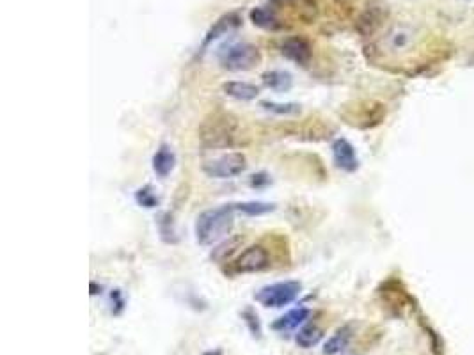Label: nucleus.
Masks as SVG:
<instances>
[{"label":"nucleus","mask_w":474,"mask_h":355,"mask_svg":"<svg viewBox=\"0 0 474 355\" xmlns=\"http://www.w3.org/2000/svg\"><path fill=\"white\" fill-rule=\"evenodd\" d=\"M235 226L233 204L206 210L196 221V240L199 245H215L229 235Z\"/></svg>","instance_id":"obj_1"},{"label":"nucleus","mask_w":474,"mask_h":355,"mask_svg":"<svg viewBox=\"0 0 474 355\" xmlns=\"http://www.w3.org/2000/svg\"><path fill=\"white\" fill-rule=\"evenodd\" d=\"M219 62L224 70L247 71L262 62V52L253 43H235L219 52Z\"/></svg>","instance_id":"obj_2"},{"label":"nucleus","mask_w":474,"mask_h":355,"mask_svg":"<svg viewBox=\"0 0 474 355\" xmlns=\"http://www.w3.org/2000/svg\"><path fill=\"white\" fill-rule=\"evenodd\" d=\"M302 291V282L299 281H281L274 284L263 286L262 290L254 293V300L262 304L263 307H272V309H281L288 306L299 297Z\"/></svg>","instance_id":"obj_3"},{"label":"nucleus","mask_w":474,"mask_h":355,"mask_svg":"<svg viewBox=\"0 0 474 355\" xmlns=\"http://www.w3.org/2000/svg\"><path fill=\"white\" fill-rule=\"evenodd\" d=\"M247 158L244 153L231 152L224 155L217 156V158L206 160L203 163V172L210 178L217 180H229V178H237L241 172H246Z\"/></svg>","instance_id":"obj_4"},{"label":"nucleus","mask_w":474,"mask_h":355,"mask_svg":"<svg viewBox=\"0 0 474 355\" xmlns=\"http://www.w3.org/2000/svg\"><path fill=\"white\" fill-rule=\"evenodd\" d=\"M270 266L268 251L263 245H250L247 247L235 262V270L238 274H253V272H262Z\"/></svg>","instance_id":"obj_5"},{"label":"nucleus","mask_w":474,"mask_h":355,"mask_svg":"<svg viewBox=\"0 0 474 355\" xmlns=\"http://www.w3.org/2000/svg\"><path fill=\"white\" fill-rule=\"evenodd\" d=\"M332 158H334L336 167L345 172H354L359 169L356 147L352 146L347 139H336L332 143Z\"/></svg>","instance_id":"obj_6"},{"label":"nucleus","mask_w":474,"mask_h":355,"mask_svg":"<svg viewBox=\"0 0 474 355\" xmlns=\"http://www.w3.org/2000/svg\"><path fill=\"white\" fill-rule=\"evenodd\" d=\"M282 55L290 61L297 62L300 66H307L309 64L311 57H313V48H311L309 41L304 39L300 36H293L288 37L281 46Z\"/></svg>","instance_id":"obj_7"},{"label":"nucleus","mask_w":474,"mask_h":355,"mask_svg":"<svg viewBox=\"0 0 474 355\" xmlns=\"http://www.w3.org/2000/svg\"><path fill=\"white\" fill-rule=\"evenodd\" d=\"M203 143L213 147L229 146L233 139V128L228 119H213V127L210 130H203Z\"/></svg>","instance_id":"obj_8"},{"label":"nucleus","mask_w":474,"mask_h":355,"mask_svg":"<svg viewBox=\"0 0 474 355\" xmlns=\"http://www.w3.org/2000/svg\"><path fill=\"white\" fill-rule=\"evenodd\" d=\"M240 25H241L240 15H238V12H228V15L221 17L215 21V24H213V27L208 30V34H206L203 46H208L212 41L221 39L222 36H228L229 33L237 30Z\"/></svg>","instance_id":"obj_9"},{"label":"nucleus","mask_w":474,"mask_h":355,"mask_svg":"<svg viewBox=\"0 0 474 355\" xmlns=\"http://www.w3.org/2000/svg\"><path fill=\"white\" fill-rule=\"evenodd\" d=\"M309 315L311 311L307 309V307H295V309L288 311L286 315H282L281 318L275 320V322L272 323V329H274L275 332H281V334L297 331L300 325H304V323L307 322Z\"/></svg>","instance_id":"obj_10"},{"label":"nucleus","mask_w":474,"mask_h":355,"mask_svg":"<svg viewBox=\"0 0 474 355\" xmlns=\"http://www.w3.org/2000/svg\"><path fill=\"white\" fill-rule=\"evenodd\" d=\"M384 6H368L364 9V12L361 15L359 21H357V29L363 36H372L385 20V9H382Z\"/></svg>","instance_id":"obj_11"},{"label":"nucleus","mask_w":474,"mask_h":355,"mask_svg":"<svg viewBox=\"0 0 474 355\" xmlns=\"http://www.w3.org/2000/svg\"><path fill=\"white\" fill-rule=\"evenodd\" d=\"M176 167V153L169 144H160L156 153L153 155V171L158 178H167Z\"/></svg>","instance_id":"obj_12"},{"label":"nucleus","mask_w":474,"mask_h":355,"mask_svg":"<svg viewBox=\"0 0 474 355\" xmlns=\"http://www.w3.org/2000/svg\"><path fill=\"white\" fill-rule=\"evenodd\" d=\"M222 91H224V94L235 100H240V102H250V100H256L259 96V87L256 84L241 80L226 82L222 86Z\"/></svg>","instance_id":"obj_13"},{"label":"nucleus","mask_w":474,"mask_h":355,"mask_svg":"<svg viewBox=\"0 0 474 355\" xmlns=\"http://www.w3.org/2000/svg\"><path fill=\"white\" fill-rule=\"evenodd\" d=\"M352 338H354V329L352 325H343L341 329L336 331L331 338L323 345V355H338L350 345Z\"/></svg>","instance_id":"obj_14"},{"label":"nucleus","mask_w":474,"mask_h":355,"mask_svg":"<svg viewBox=\"0 0 474 355\" xmlns=\"http://www.w3.org/2000/svg\"><path fill=\"white\" fill-rule=\"evenodd\" d=\"M250 20L256 27L263 30H279L282 29V21L279 20L274 9L270 8H254L250 11Z\"/></svg>","instance_id":"obj_15"},{"label":"nucleus","mask_w":474,"mask_h":355,"mask_svg":"<svg viewBox=\"0 0 474 355\" xmlns=\"http://www.w3.org/2000/svg\"><path fill=\"white\" fill-rule=\"evenodd\" d=\"M263 84H265L268 89L277 91V93H286L293 86V77L288 71L282 70H272L263 73Z\"/></svg>","instance_id":"obj_16"},{"label":"nucleus","mask_w":474,"mask_h":355,"mask_svg":"<svg viewBox=\"0 0 474 355\" xmlns=\"http://www.w3.org/2000/svg\"><path fill=\"white\" fill-rule=\"evenodd\" d=\"M322 329H320L318 325H315V323H309V325H304L302 329L297 332V336H295V343L299 345L300 348H304V350H309V348L316 347V345L322 341Z\"/></svg>","instance_id":"obj_17"},{"label":"nucleus","mask_w":474,"mask_h":355,"mask_svg":"<svg viewBox=\"0 0 474 355\" xmlns=\"http://www.w3.org/2000/svg\"><path fill=\"white\" fill-rule=\"evenodd\" d=\"M233 204L235 212L246 213V215L256 217L265 215L268 212H274L275 204L272 203H262V201H246V203H231Z\"/></svg>","instance_id":"obj_18"},{"label":"nucleus","mask_w":474,"mask_h":355,"mask_svg":"<svg viewBox=\"0 0 474 355\" xmlns=\"http://www.w3.org/2000/svg\"><path fill=\"white\" fill-rule=\"evenodd\" d=\"M241 320H244V323H246V327L249 329L250 336H253L254 339H262L263 338L262 322H259L258 313H256L253 307H246V309L241 311Z\"/></svg>","instance_id":"obj_19"},{"label":"nucleus","mask_w":474,"mask_h":355,"mask_svg":"<svg viewBox=\"0 0 474 355\" xmlns=\"http://www.w3.org/2000/svg\"><path fill=\"white\" fill-rule=\"evenodd\" d=\"M262 107L265 111L272 112L277 116H297L302 112L299 103H277V102H262Z\"/></svg>","instance_id":"obj_20"},{"label":"nucleus","mask_w":474,"mask_h":355,"mask_svg":"<svg viewBox=\"0 0 474 355\" xmlns=\"http://www.w3.org/2000/svg\"><path fill=\"white\" fill-rule=\"evenodd\" d=\"M135 201H137L140 206H144V208H156V206H158V197H156V194L153 192V187H149V185L139 188V190L135 192Z\"/></svg>","instance_id":"obj_21"},{"label":"nucleus","mask_w":474,"mask_h":355,"mask_svg":"<svg viewBox=\"0 0 474 355\" xmlns=\"http://www.w3.org/2000/svg\"><path fill=\"white\" fill-rule=\"evenodd\" d=\"M112 304H114V307H112V315L114 316L121 315L125 309V298L121 297L119 290H116L114 293H112Z\"/></svg>","instance_id":"obj_22"},{"label":"nucleus","mask_w":474,"mask_h":355,"mask_svg":"<svg viewBox=\"0 0 474 355\" xmlns=\"http://www.w3.org/2000/svg\"><path fill=\"white\" fill-rule=\"evenodd\" d=\"M274 6H286V4H295V2H300V4H306L311 0H270Z\"/></svg>","instance_id":"obj_23"},{"label":"nucleus","mask_w":474,"mask_h":355,"mask_svg":"<svg viewBox=\"0 0 474 355\" xmlns=\"http://www.w3.org/2000/svg\"><path fill=\"white\" fill-rule=\"evenodd\" d=\"M98 293H102V286L98 288L96 282H91V295H98Z\"/></svg>","instance_id":"obj_24"},{"label":"nucleus","mask_w":474,"mask_h":355,"mask_svg":"<svg viewBox=\"0 0 474 355\" xmlns=\"http://www.w3.org/2000/svg\"><path fill=\"white\" fill-rule=\"evenodd\" d=\"M203 355H222L221 348H215V350H206L203 352Z\"/></svg>","instance_id":"obj_25"}]
</instances>
